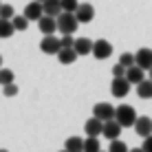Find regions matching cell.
<instances>
[{"instance_id": "ac0fdd59", "label": "cell", "mask_w": 152, "mask_h": 152, "mask_svg": "<svg viewBox=\"0 0 152 152\" xmlns=\"http://www.w3.org/2000/svg\"><path fill=\"white\" fill-rule=\"evenodd\" d=\"M137 95L141 99H152V80H150V77L137 84Z\"/></svg>"}, {"instance_id": "d590c367", "label": "cell", "mask_w": 152, "mask_h": 152, "mask_svg": "<svg viewBox=\"0 0 152 152\" xmlns=\"http://www.w3.org/2000/svg\"><path fill=\"white\" fill-rule=\"evenodd\" d=\"M0 152H9V150H0Z\"/></svg>"}, {"instance_id": "7402d4cb", "label": "cell", "mask_w": 152, "mask_h": 152, "mask_svg": "<svg viewBox=\"0 0 152 152\" xmlns=\"http://www.w3.org/2000/svg\"><path fill=\"white\" fill-rule=\"evenodd\" d=\"M13 22L11 20H0V38H11L13 35Z\"/></svg>"}, {"instance_id": "9c48e42d", "label": "cell", "mask_w": 152, "mask_h": 152, "mask_svg": "<svg viewBox=\"0 0 152 152\" xmlns=\"http://www.w3.org/2000/svg\"><path fill=\"white\" fill-rule=\"evenodd\" d=\"M84 130H86V137H99V134L104 132V121H102V119H97L95 115H93L91 119H86Z\"/></svg>"}, {"instance_id": "8d00e7d4", "label": "cell", "mask_w": 152, "mask_h": 152, "mask_svg": "<svg viewBox=\"0 0 152 152\" xmlns=\"http://www.w3.org/2000/svg\"><path fill=\"white\" fill-rule=\"evenodd\" d=\"M0 7H2V2H0Z\"/></svg>"}, {"instance_id": "2e32d148", "label": "cell", "mask_w": 152, "mask_h": 152, "mask_svg": "<svg viewBox=\"0 0 152 152\" xmlns=\"http://www.w3.org/2000/svg\"><path fill=\"white\" fill-rule=\"evenodd\" d=\"M42 7H44L46 15H53V18H57V15L64 11V9H62V0H44Z\"/></svg>"}, {"instance_id": "7a4b0ae2", "label": "cell", "mask_w": 152, "mask_h": 152, "mask_svg": "<svg viewBox=\"0 0 152 152\" xmlns=\"http://www.w3.org/2000/svg\"><path fill=\"white\" fill-rule=\"evenodd\" d=\"M115 119L121 124V128H130V126H134V121H137V113H134L132 106L124 104V106H119L115 110Z\"/></svg>"}, {"instance_id": "7c38bea8", "label": "cell", "mask_w": 152, "mask_h": 152, "mask_svg": "<svg viewBox=\"0 0 152 152\" xmlns=\"http://www.w3.org/2000/svg\"><path fill=\"white\" fill-rule=\"evenodd\" d=\"M134 132H137L141 139H145L148 134H152V119L150 117H137V121H134Z\"/></svg>"}, {"instance_id": "484cf974", "label": "cell", "mask_w": 152, "mask_h": 152, "mask_svg": "<svg viewBox=\"0 0 152 152\" xmlns=\"http://www.w3.org/2000/svg\"><path fill=\"white\" fill-rule=\"evenodd\" d=\"M119 64H124L126 69L134 66V53H121V57H119Z\"/></svg>"}, {"instance_id": "836d02e7", "label": "cell", "mask_w": 152, "mask_h": 152, "mask_svg": "<svg viewBox=\"0 0 152 152\" xmlns=\"http://www.w3.org/2000/svg\"><path fill=\"white\" fill-rule=\"evenodd\" d=\"M0 69H2V55H0Z\"/></svg>"}, {"instance_id": "3957f363", "label": "cell", "mask_w": 152, "mask_h": 152, "mask_svg": "<svg viewBox=\"0 0 152 152\" xmlns=\"http://www.w3.org/2000/svg\"><path fill=\"white\" fill-rule=\"evenodd\" d=\"M60 49H62V42H60V38H55V35H44L42 42H40V51L44 55H57Z\"/></svg>"}, {"instance_id": "f546056e", "label": "cell", "mask_w": 152, "mask_h": 152, "mask_svg": "<svg viewBox=\"0 0 152 152\" xmlns=\"http://www.w3.org/2000/svg\"><path fill=\"white\" fill-rule=\"evenodd\" d=\"M124 75H126V66L117 62V64L113 66V77H124Z\"/></svg>"}, {"instance_id": "ffe728a7", "label": "cell", "mask_w": 152, "mask_h": 152, "mask_svg": "<svg viewBox=\"0 0 152 152\" xmlns=\"http://www.w3.org/2000/svg\"><path fill=\"white\" fill-rule=\"evenodd\" d=\"M99 150H102L99 137H86L84 139V152H99Z\"/></svg>"}, {"instance_id": "44dd1931", "label": "cell", "mask_w": 152, "mask_h": 152, "mask_svg": "<svg viewBox=\"0 0 152 152\" xmlns=\"http://www.w3.org/2000/svg\"><path fill=\"white\" fill-rule=\"evenodd\" d=\"M11 22H13V29H15V31H27L31 20L22 13V15H13V18H11Z\"/></svg>"}, {"instance_id": "5b68a950", "label": "cell", "mask_w": 152, "mask_h": 152, "mask_svg": "<svg viewBox=\"0 0 152 152\" xmlns=\"http://www.w3.org/2000/svg\"><path fill=\"white\" fill-rule=\"evenodd\" d=\"M130 86H132V84H130L128 80H126V75L124 77H113V84H110V93L117 99H121V97H126L130 93Z\"/></svg>"}, {"instance_id": "e0dca14e", "label": "cell", "mask_w": 152, "mask_h": 152, "mask_svg": "<svg viewBox=\"0 0 152 152\" xmlns=\"http://www.w3.org/2000/svg\"><path fill=\"white\" fill-rule=\"evenodd\" d=\"M77 51L69 46V49H60V53H57V60H60V64H73V62L77 60Z\"/></svg>"}, {"instance_id": "d6a6232c", "label": "cell", "mask_w": 152, "mask_h": 152, "mask_svg": "<svg viewBox=\"0 0 152 152\" xmlns=\"http://www.w3.org/2000/svg\"><path fill=\"white\" fill-rule=\"evenodd\" d=\"M148 77H150V80H152V69H150V71H148Z\"/></svg>"}, {"instance_id": "4316f807", "label": "cell", "mask_w": 152, "mask_h": 152, "mask_svg": "<svg viewBox=\"0 0 152 152\" xmlns=\"http://www.w3.org/2000/svg\"><path fill=\"white\" fill-rule=\"evenodd\" d=\"M77 7H80V2H77V0H62V9H64V11H69V13H75Z\"/></svg>"}, {"instance_id": "74e56055", "label": "cell", "mask_w": 152, "mask_h": 152, "mask_svg": "<svg viewBox=\"0 0 152 152\" xmlns=\"http://www.w3.org/2000/svg\"><path fill=\"white\" fill-rule=\"evenodd\" d=\"M40 2H44V0H40Z\"/></svg>"}, {"instance_id": "d4e9b609", "label": "cell", "mask_w": 152, "mask_h": 152, "mask_svg": "<svg viewBox=\"0 0 152 152\" xmlns=\"http://www.w3.org/2000/svg\"><path fill=\"white\" fill-rule=\"evenodd\" d=\"M13 7L11 4H2V7H0V20H11L13 18Z\"/></svg>"}, {"instance_id": "30bf717a", "label": "cell", "mask_w": 152, "mask_h": 152, "mask_svg": "<svg viewBox=\"0 0 152 152\" xmlns=\"http://www.w3.org/2000/svg\"><path fill=\"white\" fill-rule=\"evenodd\" d=\"M38 27H40V31L44 35H53L55 31H57V18H53V15H42V18L38 20Z\"/></svg>"}, {"instance_id": "1f68e13d", "label": "cell", "mask_w": 152, "mask_h": 152, "mask_svg": "<svg viewBox=\"0 0 152 152\" xmlns=\"http://www.w3.org/2000/svg\"><path fill=\"white\" fill-rule=\"evenodd\" d=\"M128 152H143V148H132V150H128Z\"/></svg>"}, {"instance_id": "f35d334b", "label": "cell", "mask_w": 152, "mask_h": 152, "mask_svg": "<svg viewBox=\"0 0 152 152\" xmlns=\"http://www.w3.org/2000/svg\"><path fill=\"white\" fill-rule=\"evenodd\" d=\"M99 152H104V150H99Z\"/></svg>"}, {"instance_id": "ba28073f", "label": "cell", "mask_w": 152, "mask_h": 152, "mask_svg": "<svg viewBox=\"0 0 152 152\" xmlns=\"http://www.w3.org/2000/svg\"><path fill=\"white\" fill-rule=\"evenodd\" d=\"M75 15H77V20H80V24H88L93 18H95V7L88 4V2H80Z\"/></svg>"}, {"instance_id": "603a6c76", "label": "cell", "mask_w": 152, "mask_h": 152, "mask_svg": "<svg viewBox=\"0 0 152 152\" xmlns=\"http://www.w3.org/2000/svg\"><path fill=\"white\" fill-rule=\"evenodd\" d=\"M13 80L15 77H13L11 69H0V86H7V84H11Z\"/></svg>"}, {"instance_id": "5bb4252c", "label": "cell", "mask_w": 152, "mask_h": 152, "mask_svg": "<svg viewBox=\"0 0 152 152\" xmlns=\"http://www.w3.org/2000/svg\"><path fill=\"white\" fill-rule=\"evenodd\" d=\"M24 15H27L29 20H40L42 15H44V7H42V2H40V0L29 2L27 7H24Z\"/></svg>"}, {"instance_id": "83f0119b", "label": "cell", "mask_w": 152, "mask_h": 152, "mask_svg": "<svg viewBox=\"0 0 152 152\" xmlns=\"http://www.w3.org/2000/svg\"><path fill=\"white\" fill-rule=\"evenodd\" d=\"M2 93H4V97H15L18 95V84L11 82V84H7V86H2Z\"/></svg>"}, {"instance_id": "4dcf8cb0", "label": "cell", "mask_w": 152, "mask_h": 152, "mask_svg": "<svg viewBox=\"0 0 152 152\" xmlns=\"http://www.w3.org/2000/svg\"><path fill=\"white\" fill-rule=\"evenodd\" d=\"M141 148H143V152H152V134H148V137L143 139V145H141Z\"/></svg>"}, {"instance_id": "f1b7e54d", "label": "cell", "mask_w": 152, "mask_h": 152, "mask_svg": "<svg viewBox=\"0 0 152 152\" xmlns=\"http://www.w3.org/2000/svg\"><path fill=\"white\" fill-rule=\"evenodd\" d=\"M60 42H62V49H69V46L75 44V38H71V33H66V35L60 38Z\"/></svg>"}, {"instance_id": "4fadbf2b", "label": "cell", "mask_w": 152, "mask_h": 152, "mask_svg": "<svg viewBox=\"0 0 152 152\" xmlns=\"http://www.w3.org/2000/svg\"><path fill=\"white\" fill-rule=\"evenodd\" d=\"M145 73H148V71H143L141 66L134 64V66H130V69H126V80L132 84V86H137L139 82H143V80H145Z\"/></svg>"}, {"instance_id": "cb8c5ba5", "label": "cell", "mask_w": 152, "mask_h": 152, "mask_svg": "<svg viewBox=\"0 0 152 152\" xmlns=\"http://www.w3.org/2000/svg\"><path fill=\"white\" fill-rule=\"evenodd\" d=\"M130 148L124 143V141H119V139H113L110 141V148H108V152H128Z\"/></svg>"}, {"instance_id": "6da1fadb", "label": "cell", "mask_w": 152, "mask_h": 152, "mask_svg": "<svg viewBox=\"0 0 152 152\" xmlns=\"http://www.w3.org/2000/svg\"><path fill=\"white\" fill-rule=\"evenodd\" d=\"M77 27H80V20H77L75 13H69V11H62L60 15H57V31H60L62 35L66 33H75Z\"/></svg>"}, {"instance_id": "277c9868", "label": "cell", "mask_w": 152, "mask_h": 152, "mask_svg": "<svg viewBox=\"0 0 152 152\" xmlns=\"http://www.w3.org/2000/svg\"><path fill=\"white\" fill-rule=\"evenodd\" d=\"M115 110L117 108L110 106L108 102H99L93 106V115H95L97 119H102V121H110V119H115Z\"/></svg>"}, {"instance_id": "8992f818", "label": "cell", "mask_w": 152, "mask_h": 152, "mask_svg": "<svg viewBox=\"0 0 152 152\" xmlns=\"http://www.w3.org/2000/svg\"><path fill=\"white\" fill-rule=\"evenodd\" d=\"M113 55V44L108 40H95L93 42V57L97 60H108Z\"/></svg>"}, {"instance_id": "52a82bcc", "label": "cell", "mask_w": 152, "mask_h": 152, "mask_svg": "<svg viewBox=\"0 0 152 152\" xmlns=\"http://www.w3.org/2000/svg\"><path fill=\"white\" fill-rule=\"evenodd\" d=\"M134 64L141 66L143 71H150L152 69V49H148V46L139 49L137 53H134Z\"/></svg>"}, {"instance_id": "d6986e66", "label": "cell", "mask_w": 152, "mask_h": 152, "mask_svg": "<svg viewBox=\"0 0 152 152\" xmlns=\"http://www.w3.org/2000/svg\"><path fill=\"white\" fill-rule=\"evenodd\" d=\"M64 148L69 152H84V139L82 137H69L64 141Z\"/></svg>"}, {"instance_id": "e575fe53", "label": "cell", "mask_w": 152, "mask_h": 152, "mask_svg": "<svg viewBox=\"0 0 152 152\" xmlns=\"http://www.w3.org/2000/svg\"><path fill=\"white\" fill-rule=\"evenodd\" d=\"M60 152H69V150H66V148H64V150H60Z\"/></svg>"}, {"instance_id": "8fae6325", "label": "cell", "mask_w": 152, "mask_h": 152, "mask_svg": "<svg viewBox=\"0 0 152 152\" xmlns=\"http://www.w3.org/2000/svg\"><path fill=\"white\" fill-rule=\"evenodd\" d=\"M104 137L108 141L113 139H119V134H121V124L117 121V119H110V121H104Z\"/></svg>"}, {"instance_id": "9a60e30c", "label": "cell", "mask_w": 152, "mask_h": 152, "mask_svg": "<svg viewBox=\"0 0 152 152\" xmlns=\"http://www.w3.org/2000/svg\"><path fill=\"white\" fill-rule=\"evenodd\" d=\"M73 49L77 51V55H93V40H88V38H75Z\"/></svg>"}]
</instances>
